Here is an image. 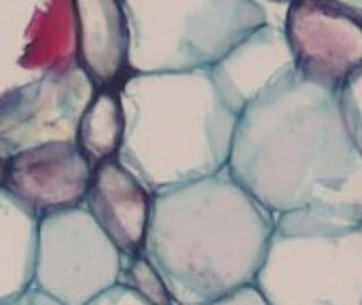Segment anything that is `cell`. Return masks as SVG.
Masks as SVG:
<instances>
[{"mask_svg":"<svg viewBox=\"0 0 362 305\" xmlns=\"http://www.w3.org/2000/svg\"><path fill=\"white\" fill-rule=\"evenodd\" d=\"M229 174L267 210H339L362 217V157L337 91L291 72L242 113Z\"/></svg>","mask_w":362,"mask_h":305,"instance_id":"obj_1","label":"cell"},{"mask_svg":"<svg viewBox=\"0 0 362 305\" xmlns=\"http://www.w3.org/2000/svg\"><path fill=\"white\" fill-rule=\"evenodd\" d=\"M274 225L276 214L225 168L153 195L142 253L174 304L206 305L255 284Z\"/></svg>","mask_w":362,"mask_h":305,"instance_id":"obj_2","label":"cell"},{"mask_svg":"<svg viewBox=\"0 0 362 305\" xmlns=\"http://www.w3.org/2000/svg\"><path fill=\"white\" fill-rule=\"evenodd\" d=\"M125 136L119 161L151 193L227 168L240 121L210 70L132 72L119 85Z\"/></svg>","mask_w":362,"mask_h":305,"instance_id":"obj_3","label":"cell"},{"mask_svg":"<svg viewBox=\"0 0 362 305\" xmlns=\"http://www.w3.org/2000/svg\"><path fill=\"white\" fill-rule=\"evenodd\" d=\"M255 284L272 305H362V217L339 210L276 214Z\"/></svg>","mask_w":362,"mask_h":305,"instance_id":"obj_4","label":"cell"},{"mask_svg":"<svg viewBox=\"0 0 362 305\" xmlns=\"http://www.w3.org/2000/svg\"><path fill=\"white\" fill-rule=\"evenodd\" d=\"M132 72L208 70L259 25L257 0H123Z\"/></svg>","mask_w":362,"mask_h":305,"instance_id":"obj_5","label":"cell"},{"mask_svg":"<svg viewBox=\"0 0 362 305\" xmlns=\"http://www.w3.org/2000/svg\"><path fill=\"white\" fill-rule=\"evenodd\" d=\"M123 255L85 206L38 219L32 287L62 305H85L119 284Z\"/></svg>","mask_w":362,"mask_h":305,"instance_id":"obj_6","label":"cell"},{"mask_svg":"<svg viewBox=\"0 0 362 305\" xmlns=\"http://www.w3.org/2000/svg\"><path fill=\"white\" fill-rule=\"evenodd\" d=\"M95 91L72 55L38 79L0 93V155L11 157L30 146L74 140Z\"/></svg>","mask_w":362,"mask_h":305,"instance_id":"obj_7","label":"cell"},{"mask_svg":"<svg viewBox=\"0 0 362 305\" xmlns=\"http://www.w3.org/2000/svg\"><path fill=\"white\" fill-rule=\"evenodd\" d=\"M284 34L295 72L331 91L362 66V21L327 0H291Z\"/></svg>","mask_w":362,"mask_h":305,"instance_id":"obj_8","label":"cell"},{"mask_svg":"<svg viewBox=\"0 0 362 305\" xmlns=\"http://www.w3.org/2000/svg\"><path fill=\"white\" fill-rule=\"evenodd\" d=\"M93 163L74 140H57L13 153L4 189L36 219L83 206Z\"/></svg>","mask_w":362,"mask_h":305,"instance_id":"obj_9","label":"cell"},{"mask_svg":"<svg viewBox=\"0 0 362 305\" xmlns=\"http://www.w3.org/2000/svg\"><path fill=\"white\" fill-rule=\"evenodd\" d=\"M153 195L155 193L115 157L93 166L83 206L119 253L127 257L144 248Z\"/></svg>","mask_w":362,"mask_h":305,"instance_id":"obj_10","label":"cell"},{"mask_svg":"<svg viewBox=\"0 0 362 305\" xmlns=\"http://www.w3.org/2000/svg\"><path fill=\"white\" fill-rule=\"evenodd\" d=\"M227 104L242 113L261 93L295 72L284 28L263 23L208 68Z\"/></svg>","mask_w":362,"mask_h":305,"instance_id":"obj_11","label":"cell"},{"mask_svg":"<svg viewBox=\"0 0 362 305\" xmlns=\"http://www.w3.org/2000/svg\"><path fill=\"white\" fill-rule=\"evenodd\" d=\"M74 57L98 89H119L129 70L123 0H72Z\"/></svg>","mask_w":362,"mask_h":305,"instance_id":"obj_12","label":"cell"},{"mask_svg":"<svg viewBox=\"0 0 362 305\" xmlns=\"http://www.w3.org/2000/svg\"><path fill=\"white\" fill-rule=\"evenodd\" d=\"M38 219L0 187V305L32 287Z\"/></svg>","mask_w":362,"mask_h":305,"instance_id":"obj_13","label":"cell"},{"mask_svg":"<svg viewBox=\"0 0 362 305\" xmlns=\"http://www.w3.org/2000/svg\"><path fill=\"white\" fill-rule=\"evenodd\" d=\"M125 136V113L119 89H98L87 104L74 142L85 157L98 166L106 159L119 157Z\"/></svg>","mask_w":362,"mask_h":305,"instance_id":"obj_14","label":"cell"},{"mask_svg":"<svg viewBox=\"0 0 362 305\" xmlns=\"http://www.w3.org/2000/svg\"><path fill=\"white\" fill-rule=\"evenodd\" d=\"M119 284L134 291L146 304L174 305V299L170 295V289H168L163 276L157 272V267L151 263V259L144 253L127 255L121 259Z\"/></svg>","mask_w":362,"mask_h":305,"instance_id":"obj_15","label":"cell"},{"mask_svg":"<svg viewBox=\"0 0 362 305\" xmlns=\"http://www.w3.org/2000/svg\"><path fill=\"white\" fill-rule=\"evenodd\" d=\"M337 98L346 130L362 157V66L344 81L337 89Z\"/></svg>","mask_w":362,"mask_h":305,"instance_id":"obj_16","label":"cell"},{"mask_svg":"<svg viewBox=\"0 0 362 305\" xmlns=\"http://www.w3.org/2000/svg\"><path fill=\"white\" fill-rule=\"evenodd\" d=\"M206 305H272L267 299H265V295L259 291V287L257 284H244V287H240V289H235V291H231V293H227V295H223V297H218V299H214V301H210V304Z\"/></svg>","mask_w":362,"mask_h":305,"instance_id":"obj_17","label":"cell"},{"mask_svg":"<svg viewBox=\"0 0 362 305\" xmlns=\"http://www.w3.org/2000/svg\"><path fill=\"white\" fill-rule=\"evenodd\" d=\"M85 305H151L123 284H115Z\"/></svg>","mask_w":362,"mask_h":305,"instance_id":"obj_18","label":"cell"},{"mask_svg":"<svg viewBox=\"0 0 362 305\" xmlns=\"http://www.w3.org/2000/svg\"><path fill=\"white\" fill-rule=\"evenodd\" d=\"M4 305H62L57 299H53V297H49V295H45L42 291H38V289H34V287H30L23 295H19L17 299H13V301H8V304Z\"/></svg>","mask_w":362,"mask_h":305,"instance_id":"obj_19","label":"cell"},{"mask_svg":"<svg viewBox=\"0 0 362 305\" xmlns=\"http://www.w3.org/2000/svg\"><path fill=\"white\" fill-rule=\"evenodd\" d=\"M327 2H333V4H337L339 8L348 11L350 15L358 17V19L362 21V0H327Z\"/></svg>","mask_w":362,"mask_h":305,"instance_id":"obj_20","label":"cell"},{"mask_svg":"<svg viewBox=\"0 0 362 305\" xmlns=\"http://www.w3.org/2000/svg\"><path fill=\"white\" fill-rule=\"evenodd\" d=\"M6 159L4 155H0V187L4 185V174H6Z\"/></svg>","mask_w":362,"mask_h":305,"instance_id":"obj_21","label":"cell"},{"mask_svg":"<svg viewBox=\"0 0 362 305\" xmlns=\"http://www.w3.org/2000/svg\"><path fill=\"white\" fill-rule=\"evenodd\" d=\"M267 2H276V4H288L291 0H267Z\"/></svg>","mask_w":362,"mask_h":305,"instance_id":"obj_22","label":"cell"},{"mask_svg":"<svg viewBox=\"0 0 362 305\" xmlns=\"http://www.w3.org/2000/svg\"><path fill=\"white\" fill-rule=\"evenodd\" d=\"M174 305H178V304H174Z\"/></svg>","mask_w":362,"mask_h":305,"instance_id":"obj_23","label":"cell"}]
</instances>
